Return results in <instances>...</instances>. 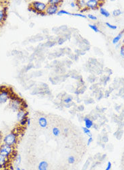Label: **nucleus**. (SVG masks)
I'll list each match as a JSON object with an SVG mask.
<instances>
[{
	"mask_svg": "<svg viewBox=\"0 0 124 170\" xmlns=\"http://www.w3.org/2000/svg\"><path fill=\"white\" fill-rule=\"evenodd\" d=\"M17 113V120L18 121H20L21 120L24 119V118L28 117V112L26 110V108H22L20 110L18 111Z\"/></svg>",
	"mask_w": 124,
	"mask_h": 170,
	"instance_id": "10",
	"label": "nucleus"
},
{
	"mask_svg": "<svg viewBox=\"0 0 124 170\" xmlns=\"http://www.w3.org/2000/svg\"><path fill=\"white\" fill-rule=\"evenodd\" d=\"M15 161H16V162L17 165H19V164L21 163V161H22L21 156H20V155H17V156H16L15 158Z\"/></svg>",
	"mask_w": 124,
	"mask_h": 170,
	"instance_id": "32",
	"label": "nucleus"
},
{
	"mask_svg": "<svg viewBox=\"0 0 124 170\" xmlns=\"http://www.w3.org/2000/svg\"><path fill=\"white\" fill-rule=\"evenodd\" d=\"M52 31H53V32H54L55 34H59V32H61V31H60L59 27H54V28L52 29Z\"/></svg>",
	"mask_w": 124,
	"mask_h": 170,
	"instance_id": "34",
	"label": "nucleus"
},
{
	"mask_svg": "<svg viewBox=\"0 0 124 170\" xmlns=\"http://www.w3.org/2000/svg\"><path fill=\"white\" fill-rule=\"evenodd\" d=\"M59 7L57 5L47 4V8L45 10V14L47 16H53L57 14V12L59 10Z\"/></svg>",
	"mask_w": 124,
	"mask_h": 170,
	"instance_id": "8",
	"label": "nucleus"
},
{
	"mask_svg": "<svg viewBox=\"0 0 124 170\" xmlns=\"http://www.w3.org/2000/svg\"><path fill=\"white\" fill-rule=\"evenodd\" d=\"M121 44L118 42L117 44H115V48H118L119 47H121Z\"/></svg>",
	"mask_w": 124,
	"mask_h": 170,
	"instance_id": "45",
	"label": "nucleus"
},
{
	"mask_svg": "<svg viewBox=\"0 0 124 170\" xmlns=\"http://www.w3.org/2000/svg\"><path fill=\"white\" fill-rule=\"evenodd\" d=\"M92 127L94 128H95L96 130L98 129V126L96 124H93V126H92Z\"/></svg>",
	"mask_w": 124,
	"mask_h": 170,
	"instance_id": "47",
	"label": "nucleus"
},
{
	"mask_svg": "<svg viewBox=\"0 0 124 170\" xmlns=\"http://www.w3.org/2000/svg\"><path fill=\"white\" fill-rule=\"evenodd\" d=\"M10 159L7 158L2 154H0V170H4L9 168V166H10L9 164Z\"/></svg>",
	"mask_w": 124,
	"mask_h": 170,
	"instance_id": "9",
	"label": "nucleus"
},
{
	"mask_svg": "<svg viewBox=\"0 0 124 170\" xmlns=\"http://www.w3.org/2000/svg\"><path fill=\"white\" fill-rule=\"evenodd\" d=\"M47 4L39 1H32L28 6V10L39 15L41 12H45L47 8Z\"/></svg>",
	"mask_w": 124,
	"mask_h": 170,
	"instance_id": "1",
	"label": "nucleus"
},
{
	"mask_svg": "<svg viewBox=\"0 0 124 170\" xmlns=\"http://www.w3.org/2000/svg\"><path fill=\"white\" fill-rule=\"evenodd\" d=\"M92 140H93L92 136H90V137L88 138V141H87V145H88V146H89V145H90V144H91V142H92Z\"/></svg>",
	"mask_w": 124,
	"mask_h": 170,
	"instance_id": "37",
	"label": "nucleus"
},
{
	"mask_svg": "<svg viewBox=\"0 0 124 170\" xmlns=\"http://www.w3.org/2000/svg\"><path fill=\"white\" fill-rule=\"evenodd\" d=\"M111 2H115L116 0H110Z\"/></svg>",
	"mask_w": 124,
	"mask_h": 170,
	"instance_id": "49",
	"label": "nucleus"
},
{
	"mask_svg": "<svg viewBox=\"0 0 124 170\" xmlns=\"http://www.w3.org/2000/svg\"><path fill=\"white\" fill-rule=\"evenodd\" d=\"M64 132L65 134H68V128H65L64 130Z\"/></svg>",
	"mask_w": 124,
	"mask_h": 170,
	"instance_id": "46",
	"label": "nucleus"
},
{
	"mask_svg": "<svg viewBox=\"0 0 124 170\" xmlns=\"http://www.w3.org/2000/svg\"><path fill=\"white\" fill-rule=\"evenodd\" d=\"M38 122H39V126L43 128H45L48 125V122H47V118L45 117H43V116H41L39 118L38 120Z\"/></svg>",
	"mask_w": 124,
	"mask_h": 170,
	"instance_id": "11",
	"label": "nucleus"
},
{
	"mask_svg": "<svg viewBox=\"0 0 124 170\" xmlns=\"http://www.w3.org/2000/svg\"><path fill=\"white\" fill-rule=\"evenodd\" d=\"M59 28L60 31L62 32H68V26H67L66 25H64V26H59Z\"/></svg>",
	"mask_w": 124,
	"mask_h": 170,
	"instance_id": "28",
	"label": "nucleus"
},
{
	"mask_svg": "<svg viewBox=\"0 0 124 170\" xmlns=\"http://www.w3.org/2000/svg\"><path fill=\"white\" fill-rule=\"evenodd\" d=\"M123 32H124V30H123L122 32H120L119 34L117 35V36H116L115 38H113V40H112V42H113V44H117L118 42H119L120 40H121V39L122 38V37H123Z\"/></svg>",
	"mask_w": 124,
	"mask_h": 170,
	"instance_id": "15",
	"label": "nucleus"
},
{
	"mask_svg": "<svg viewBox=\"0 0 124 170\" xmlns=\"http://www.w3.org/2000/svg\"><path fill=\"white\" fill-rule=\"evenodd\" d=\"M26 103L18 97H12L10 99V102L9 104V107L14 112H18L21 108H25L24 105Z\"/></svg>",
	"mask_w": 124,
	"mask_h": 170,
	"instance_id": "3",
	"label": "nucleus"
},
{
	"mask_svg": "<svg viewBox=\"0 0 124 170\" xmlns=\"http://www.w3.org/2000/svg\"><path fill=\"white\" fill-rule=\"evenodd\" d=\"M63 15L72 16V13L66 11V10H59L57 12V16H61Z\"/></svg>",
	"mask_w": 124,
	"mask_h": 170,
	"instance_id": "19",
	"label": "nucleus"
},
{
	"mask_svg": "<svg viewBox=\"0 0 124 170\" xmlns=\"http://www.w3.org/2000/svg\"><path fill=\"white\" fill-rule=\"evenodd\" d=\"M12 98V94L8 89L5 87L0 88V104L6 103Z\"/></svg>",
	"mask_w": 124,
	"mask_h": 170,
	"instance_id": "6",
	"label": "nucleus"
},
{
	"mask_svg": "<svg viewBox=\"0 0 124 170\" xmlns=\"http://www.w3.org/2000/svg\"><path fill=\"white\" fill-rule=\"evenodd\" d=\"M27 118H28V117H26V118H24L22 119V120H21L20 121V126L24 127L25 126H26V121H27Z\"/></svg>",
	"mask_w": 124,
	"mask_h": 170,
	"instance_id": "27",
	"label": "nucleus"
},
{
	"mask_svg": "<svg viewBox=\"0 0 124 170\" xmlns=\"http://www.w3.org/2000/svg\"><path fill=\"white\" fill-rule=\"evenodd\" d=\"M49 167V164L46 161H42L39 163L38 169L39 170H47Z\"/></svg>",
	"mask_w": 124,
	"mask_h": 170,
	"instance_id": "14",
	"label": "nucleus"
},
{
	"mask_svg": "<svg viewBox=\"0 0 124 170\" xmlns=\"http://www.w3.org/2000/svg\"><path fill=\"white\" fill-rule=\"evenodd\" d=\"M84 123H85V127L88 128L89 129L91 128L92 127V126H93V124H94L93 121H92L90 118H88V117H85V118H84Z\"/></svg>",
	"mask_w": 124,
	"mask_h": 170,
	"instance_id": "12",
	"label": "nucleus"
},
{
	"mask_svg": "<svg viewBox=\"0 0 124 170\" xmlns=\"http://www.w3.org/2000/svg\"><path fill=\"white\" fill-rule=\"evenodd\" d=\"M70 6L71 8H74L75 7H76V2H71L70 3Z\"/></svg>",
	"mask_w": 124,
	"mask_h": 170,
	"instance_id": "42",
	"label": "nucleus"
},
{
	"mask_svg": "<svg viewBox=\"0 0 124 170\" xmlns=\"http://www.w3.org/2000/svg\"><path fill=\"white\" fill-rule=\"evenodd\" d=\"M73 100V98L72 96H68L64 100V104H68V103H71Z\"/></svg>",
	"mask_w": 124,
	"mask_h": 170,
	"instance_id": "29",
	"label": "nucleus"
},
{
	"mask_svg": "<svg viewBox=\"0 0 124 170\" xmlns=\"http://www.w3.org/2000/svg\"><path fill=\"white\" fill-rule=\"evenodd\" d=\"M99 0H88L86 2V7L88 10H96L100 8Z\"/></svg>",
	"mask_w": 124,
	"mask_h": 170,
	"instance_id": "7",
	"label": "nucleus"
},
{
	"mask_svg": "<svg viewBox=\"0 0 124 170\" xmlns=\"http://www.w3.org/2000/svg\"><path fill=\"white\" fill-rule=\"evenodd\" d=\"M68 162L70 164H73L75 162V157L74 156H70L68 158Z\"/></svg>",
	"mask_w": 124,
	"mask_h": 170,
	"instance_id": "31",
	"label": "nucleus"
},
{
	"mask_svg": "<svg viewBox=\"0 0 124 170\" xmlns=\"http://www.w3.org/2000/svg\"><path fill=\"white\" fill-rule=\"evenodd\" d=\"M3 143L15 147L18 142V132L14 130L10 133L8 134L3 138Z\"/></svg>",
	"mask_w": 124,
	"mask_h": 170,
	"instance_id": "2",
	"label": "nucleus"
},
{
	"mask_svg": "<svg viewBox=\"0 0 124 170\" xmlns=\"http://www.w3.org/2000/svg\"><path fill=\"white\" fill-rule=\"evenodd\" d=\"M82 130H83L84 133L86 134H87V135H88V134L91 133L90 129L88 128H86V127H82Z\"/></svg>",
	"mask_w": 124,
	"mask_h": 170,
	"instance_id": "35",
	"label": "nucleus"
},
{
	"mask_svg": "<svg viewBox=\"0 0 124 170\" xmlns=\"http://www.w3.org/2000/svg\"><path fill=\"white\" fill-rule=\"evenodd\" d=\"M111 166H112V164L110 162H109L107 163V168H106V170H110L111 169Z\"/></svg>",
	"mask_w": 124,
	"mask_h": 170,
	"instance_id": "38",
	"label": "nucleus"
},
{
	"mask_svg": "<svg viewBox=\"0 0 124 170\" xmlns=\"http://www.w3.org/2000/svg\"><path fill=\"white\" fill-rule=\"evenodd\" d=\"M66 41V39L64 37L62 36H58L57 38V44H59V45H61L63 44Z\"/></svg>",
	"mask_w": 124,
	"mask_h": 170,
	"instance_id": "20",
	"label": "nucleus"
},
{
	"mask_svg": "<svg viewBox=\"0 0 124 170\" xmlns=\"http://www.w3.org/2000/svg\"><path fill=\"white\" fill-rule=\"evenodd\" d=\"M15 151L14 146H11L4 143L0 144V154L7 158L10 159L11 157H13V156H14Z\"/></svg>",
	"mask_w": 124,
	"mask_h": 170,
	"instance_id": "4",
	"label": "nucleus"
},
{
	"mask_svg": "<svg viewBox=\"0 0 124 170\" xmlns=\"http://www.w3.org/2000/svg\"><path fill=\"white\" fill-rule=\"evenodd\" d=\"M57 44V42L56 40H48L47 42L44 44H41L42 47H46V48H51Z\"/></svg>",
	"mask_w": 124,
	"mask_h": 170,
	"instance_id": "13",
	"label": "nucleus"
},
{
	"mask_svg": "<svg viewBox=\"0 0 124 170\" xmlns=\"http://www.w3.org/2000/svg\"><path fill=\"white\" fill-rule=\"evenodd\" d=\"M103 141L104 142H107V141H108V137H107V136H104L103 137Z\"/></svg>",
	"mask_w": 124,
	"mask_h": 170,
	"instance_id": "41",
	"label": "nucleus"
},
{
	"mask_svg": "<svg viewBox=\"0 0 124 170\" xmlns=\"http://www.w3.org/2000/svg\"><path fill=\"white\" fill-rule=\"evenodd\" d=\"M105 24H106V26H107L108 28L111 29V30H116V29L117 28V26H115V25H113V24H109V23H108V22L105 23Z\"/></svg>",
	"mask_w": 124,
	"mask_h": 170,
	"instance_id": "30",
	"label": "nucleus"
},
{
	"mask_svg": "<svg viewBox=\"0 0 124 170\" xmlns=\"http://www.w3.org/2000/svg\"><path fill=\"white\" fill-rule=\"evenodd\" d=\"M120 48V55L122 56V57H124V45L121 46Z\"/></svg>",
	"mask_w": 124,
	"mask_h": 170,
	"instance_id": "36",
	"label": "nucleus"
},
{
	"mask_svg": "<svg viewBox=\"0 0 124 170\" xmlns=\"http://www.w3.org/2000/svg\"><path fill=\"white\" fill-rule=\"evenodd\" d=\"M76 6L79 8V10L86 8V2L84 0H77L76 1Z\"/></svg>",
	"mask_w": 124,
	"mask_h": 170,
	"instance_id": "17",
	"label": "nucleus"
},
{
	"mask_svg": "<svg viewBox=\"0 0 124 170\" xmlns=\"http://www.w3.org/2000/svg\"><path fill=\"white\" fill-rule=\"evenodd\" d=\"M99 11H100V14H101V15L103 16L105 18H109L110 16V15H111L110 13H109V12L105 8H103V7L99 8Z\"/></svg>",
	"mask_w": 124,
	"mask_h": 170,
	"instance_id": "16",
	"label": "nucleus"
},
{
	"mask_svg": "<svg viewBox=\"0 0 124 170\" xmlns=\"http://www.w3.org/2000/svg\"><path fill=\"white\" fill-rule=\"evenodd\" d=\"M75 53L77 54L78 56H82V55H84L86 54V52L84 51L83 50L80 49V48H78V49L76 50Z\"/></svg>",
	"mask_w": 124,
	"mask_h": 170,
	"instance_id": "26",
	"label": "nucleus"
},
{
	"mask_svg": "<svg viewBox=\"0 0 124 170\" xmlns=\"http://www.w3.org/2000/svg\"><path fill=\"white\" fill-rule=\"evenodd\" d=\"M122 11L120 10V9H116V10H114L113 12H112V14L113 16L114 17H118L122 14Z\"/></svg>",
	"mask_w": 124,
	"mask_h": 170,
	"instance_id": "21",
	"label": "nucleus"
},
{
	"mask_svg": "<svg viewBox=\"0 0 124 170\" xmlns=\"http://www.w3.org/2000/svg\"><path fill=\"white\" fill-rule=\"evenodd\" d=\"M72 16H75V17H79V18H87V16L84 15L83 14L81 13H73L72 14Z\"/></svg>",
	"mask_w": 124,
	"mask_h": 170,
	"instance_id": "25",
	"label": "nucleus"
},
{
	"mask_svg": "<svg viewBox=\"0 0 124 170\" xmlns=\"http://www.w3.org/2000/svg\"><path fill=\"white\" fill-rule=\"evenodd\" d=\"M84 110V106H78V110L79 111V112H82L83 110Z\"/></svg>",
	"mask_w": 124,
	"mask_h": 170,
	"instance_id": "40",
	"label": "nucleus"
},
{
	"mask_svg": "<svg viewBox=\"0 0 124 170\" xmlns=\"http://www.w3.org/2000/svg\"><path fill=\"white\" fill-rule=\"evenodd\" d=\"M52 133H53V134L54 136H58L60 134V130L58 128H57V127H55V128H53V130H52Z\"/></svg>",
	"mask_w": 124,
	"mask_h": 170,
	"instance_id": "24",
	"label": "nucleus"
},
{
	"mask_svg": "<svg viewBox=\"0 0 124 170\" xmlns=\"http://www.w3.org/2000/svg\"><path fill=\"white\" fill-rule=\"evenodd\" d=\"M2 140H3L2 134V132H0V144H2Z\"/></svg>",
	"mask_w": 124,
	"mask_h": 170,
	"instance_id": "44",
	"label": "nucleus"
},
{
	"mask_svg": "<svg viewBox=\"0 0 124 170\" xmlns=\"http://www.w3.org/2000/svg\"><path fill=\"white\" fill-rule=\"evenodd\" d=\"M63 3V0H48L47 4L57 5L59 6H61V5Z\"/></svg>",
	"mask_w": 124,
	"mask_h": 170,
	"instance_id": "18",
	"label": "nucleus"
},
{
	"mask_svg": "<svg viewBox=\"0 0 124 170\" xmlns=\"http://www.w3.org/2000/svg\"><path fill=\"white\" fill-rule=\"evenodd\" d=\"M87 18H89L90 20H93V21H96V20H97V18H96V16H95L92 15V14H88L87 15Z\"/></svg>",
	"mask_w": 124,
	"mask_h": 170,
	"instance_id": "33",
	"label": "nucleus"
},
{
	"mask_svg": "<svg viewBox=\"0 0 124 170\" xmlns=\"http://www.w3.org/2000/svg\"><path fill=\"white\" fill-rule=\"evenodd\" d=\"M88 82H91V83H92V82H94V80H95V78H94V76H90L89 78H88Z\"/></svg>",
	"mask_w": 124,
	"mask_h": 170,
	"instance_id": "39",
	"label": "nucleus"
},
{
	"mask_svg": "<svg viewBox=\"0 0 124 170\" xmlns=\"http://www.w3.org/2000/svg\"><path fill=\"white\" fill-rule=\"evenodd\" d=\"M8 6L3 1H0V28L2 27L6 22L8 18Z\"/></svg>",
	"mask_w": 124,
	"mask_h": 170,
	"instance_id": "5",
	"label": "nucleus"
},
{
	"mask_svg": "<svg viewBox=\"0 0 124 170\" xmlns=\"http://www.w3.org/2000/svg\"><path fill=\"white\" fill-rule=\"evenodd\" d=\"M69 58L73 60L74 61H77L78 59H79V56L77 54H69Z\"/></svg>",
	"mask_w": 124,
	"mask_h": 170,
	"instance_id": "23",
	"label": "nucleus"
},
{
	"mask_svg": "<svg viewBox=\"0 0 124 170\" xmlns=\"http://www.w3.org/2000/svg\"><path fill=\"white\" fill-rule=\"evenodd\" d=\"M88 26H89V28H90L91 30H92L94 31V32L98 33L99 32H101V31H100V30L98 29V26H96V24H89Z\"/></svg>",
	"mask_w": 124,
	"mask_h": 170,
	"instance_id": "22",
	"label": "nucleus"
},
{
	"mask_svg": "<svg viewBox=\"0 0 124 170\" xmlns=\"http://www.w3.org/2000/svg\"><path fill=\"white\" fill-rule=\"evenodd\" d=\"M15 169H16V170H21V169H20V168H18V166H16V168Z\"/></svg>",
	"mask_w": 124,
	"mask_h": 170,
	"instance_id": "48",
	"label": "nucleus"
},
{
	"mask_svg": "<svg viewBox=\"0 0 124 170\" xmlns=\"http://www.w3.org/2000/svg\"><path fill=\"white\" fill-rule=\"evenodd\" d=\"M30 118L28 117L27 121H26V125H27V126H30Z\"/></svg>",
	"mask_w": 124,
	"mask_h": 170,
	"instance_id": "43",
	"label": "nucleus"
}]
</instances>
